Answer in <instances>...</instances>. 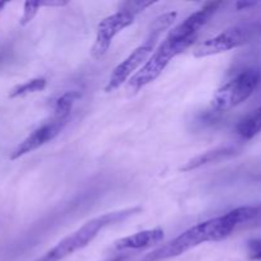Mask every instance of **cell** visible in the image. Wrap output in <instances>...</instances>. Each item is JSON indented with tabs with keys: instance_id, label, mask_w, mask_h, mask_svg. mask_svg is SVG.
<instances>
[{
	"instance_id": "7c38bea8",
	"label": "cell",
	"mask_w": 261,
	"mask_h": 261,
	"mask_svg": "<svg viewBox=\"0 0 261 261\" xmlns=\"http://www.w3.org/2000/svg\"><path fill=\"white\" fill-rule=\"evenodd\" d=\"M79 98V93L75 91L65 92L54 101L53 103V116L60 117V119H69L74 102Z\"/></svg>"
},
{
	"instance_id": "30bf717a",
	"label": "cell",
	"mask_w": 261,
	"mask_h": 261,
	"mask_svg": "<svg viewBox=\"0 0 261 261\" xmlns=\"http://www.w3.org/2000/svg\"><path fill=\"white\" fill-rule=\"evenodd\" d=\"M234 154V148L233 147H219L216 149L208 150L201 154L196 155V157L191 158L190 161L185 163L180 171L182 172H190V171L198 170V168L203 167V166L211 165V163L221 162V161L226 160V158L231 157Z\"/></svg>"
},
{
	"instance_id": "6da1fadb",
	"label": "cell",
	"mask_w": 261,
	"mask_h": 261,
	"mask_svg": "<svg viewBox=\"0 0 261 261\" xmlns=\"http://www.w3.org/2000/svg\"><path fill=\"white\" fill-rule=\"evenodd\" d=\"M259 212L256 206H240L232 209L222 216L211 218L201 223L195 224L178 234L176 239L168 244L158 247L154 251L148 254L143 261H162L177 257L185 252L206 244V242H217L226 240L231 236L239 224L245 223L254 218Z\"/></svg>"
},
{
	"instance_id": "52a82bcc",
	"label": "cell",
	"mask_w": 261,
	"mask_h": 261,
	"mask_svg": "<svg viewBox=\"0 0 261 261\" xmlns=\"http://www.w3.org/2000/svg\"><path fill=\"white\" fill-rule=\"evenodd\" d=\"M251 31L246 27H231L214 37L198 43L193 48V55L198 59L219 55L222 53L234 50L249 42Z\"/></svg>"
},
{
	"instance_id": "ba28073f",
	"label": "cell",
	"mask_w": 261,
	"mask_h": 261,
	"mask_svg": "<svg viewBox=\"0 0 261 261\" xmlns=\"http://www.w3.org/2000/svg\"><path fill=\"white\" fill-rule=\"evenodd\" d=\"M66 124H68V119H60V117L53 116L50 120L36 127L27 138H24L12 150L9 158L12 161L19 160L23 155L32 153L33 150H37L38 148L43 147L45 144L50 143L51 140L55 139L60 134L61 130L65 127Z\"/></svg>"
},
{
	"instance_id": "7a4b0ae2",
	"label": "cell",
	"mask_w": 261,
	"mask_h": 261,
	"mask_svg": "<svg viewBox=\"0 0 261 261\" xmlns=\"http://www.w3.org/2000/svg\"><path fill=\"white\" fill-rule=\"evenodd\" d=\"M142 209L139 206H133V208L122 209V211L111 212V213H105L102 216L92 218L91 221L86 222L82 227H79L73 233L68 234L65 239L55 245L53 249L38 257L36 261H61L66 259L70 255L75 254L79 250L88 246L101 231L114 224L120 223L125 221L129 217L138 214Z\"/></svg>"
},
{
	"instance_id": "277c9868",
	"label": "cell",
	"mask_w": 261,
	"mask_h": 261,
	"mask_svg": "<svg viewBox=\"0 0 261 261\" xmlns=\"http://www.w3.org/2000/svg\"><path fill=\"white\" fill-rule=\"evenodd\" d=\"M195 41L186 40V38L178 37L173 35L172 32H168L165 40L162 41L160 46L155 48L154 53L152 54L147 63L140 68L139 71H137L134 76L127 82V91L130 93H137L140 89L147 87L152 82H154L161 74L165 71L168 64L193 46Z\"/></svg>"
},
{
	"instance_id": "5b68a950",
	"label": "cell",
	"mask_w": 261,
	"mask_h": 261,
	"mask_svg": "<svg viewBox=\"0 0 261 261\" xmlns=\"http://www.w3.org/2000/svg\"><path fill=\"white\" fill-rule=\"evenodd\" d=\"M261 81L259 69H246L217 89L212 106L217 111H228L244 103L251 97Z\"/></svg>"
},
{
	"instance_id": "9a60e30c",
	"label": "cell",
	"mask_w": 261,
	"mask_h": 261,
	"mask_svg": "<svg viewBox=\"0 0 261 261\" xmlns=\"http://www.w3.org/2000/svg\"><path fill=\"white\" fill-rule=\"evenodd\" d=\"M153 4H155V2H147V0H137V2H125L122 3L121 5H120V8H122V9H126L129 10L130 13H133V14L137 17L139 13L144 12L147 8L152 7Z\"/></svg>"
},
{
	"instance_id": "e0dca14e",
	"label": "cell",
	"mask_w": 261,
	"mask_h": 261,
	"mask_svg": "<svg viewBox=\"0 0 261 261\" xmlns=\"http://www.w3.org/2000/svg\"><path fill=\"white\" fill-rule=\"evenodd\" d=\"M252 5H255V3H246V2L237 3V8H239V9H245V8L252 7Z\"/></svg>"
},
{
	"instance_id": "ac0fdd59",
	"label": "cell",
	"mask_w": 261,
	"mask_h": 261,
	"mask_svg": "<svg viewBox=\"0 0 261 261\" xmlns=\"http://www.w3.org/2000/svg\"><path fill=\"white\" fill-rule=\"evenodd\" d=\"M5 5H7V3L4 2H0V10H3L5 8Z\"/></svg>"
},
{
	"instance_id": "4fadbf2b",
	"label": "cell",
	"mask_w": 261,
	"mask_h": 261,
	"mask_svg": "<svg viewBox=\"0 0 261 261\" xmlns=\"http://www.w3.org/2000/svg\"><path fill=\"white\" fill-rule=\"evenodd\" d=\"M46 86H47V81L45 78H32L10 89L9 98H19V97L27 96V94L41 92L46 88Z\"/></svg>"
},
{
	"instance_id": "5bb4252c",
	"label": "cell",
	"mask_w": 261,
	"mask_h": 261,
	"mask_svg": "<svg viewBox=\"0 0 261 261\" xmlns=\"http://www.w3.org/2000/svg\"><path fill=\"white\" fill-rule=\"evenodd\" d=\"M41 7H42V2H25L23 5V14L19 19L20 25H25L32 22Z\"/></svg>"
},
{
	"instance_id": "8992f818",
	"label": "cell",
	"mask_w": 261,
	"mask_h": 261,
	"mask_svg": "<svg viewBox=\"0 0 261 261\" xmlns=\"http://www.w3.org/2000/svg\"><path fill=\"white\" fill-rule=\"evenodd\" d=\"M134 20L135 15L130 13L129 10L122 9V8H119L116 12L103 18L97 27L96 40H94L91 50L92 56L97 60L103 58L109 51L114 38L120 32L130 27L134 23Z\"/></svg>"
},
{
	"instance_id": "9c48e42d",
	"label": "cell",
	"mask_w": 261,
	"mask_h": 261,
	"mask_svg": "<svg viewBox=\"0 0 261 261\" xmlns=\"http://www.w3.org/2000/svg\"><path fill=\"white\" fill-rule=\"evenodd\" d=\"M165 239V232L161 228L145 229L137 232L126 237L117 240L114 244L115 249L120 251H129V250H144L157 246Z\"/></svg>"
},
{
	"instance_id": "8fae6325",
	"label": "cell",
	"mask_w": 261,
	"mask_h": 261,
	"mask_svg": "<svg viewBox=\"0 0 261 261\" xmlns=\"http://www.w3.org/2000/svg\"><path fill=\"white\" fill-rule=\"evenodd\" d=\"M236 132L245 140L252 139L261 133V107L242 119L237 125Z\"/></svg>"
},
{
	"instance_id": "d6986e66",
	"label": "cell",
	"mask_w": 261,
	"mask_h": 261,
	"mask_svg": "<svg viewBox=\"0 0 261 261\" xmlns=\"http://www.w3.org/2000/svg\"><path fill=\"white\" fill-rule=\"evenodd\" d=\"M111 261H116V260H111Z\"/></svg>"
},
{
	"instance_id": "3957f363",
	"label": "cell",
	"mask_w": 261,
	"mask_h": 261,
	"mask_svg": "<svg viewBox=\"0 0 261 261\" xmlns=\"http://www.w3.org/2000/svg\"><path fill=\"white\" fill-rule=\"evenodd\" d=\"M176 18H177V13L170 12L160 15L153 20L149 33H148L144 42L140 43L121 63L115 66L106 86H105L106 93H112L116 89H119L122 84L129 82L137 74V71L140 70V68L147 63L148 59L155 51V46H157L161 35L173 24Z\"/></svg>"
},
{
	"instance_id": "2e32d148",
	"label": "cell",
	"mask_w": 261,
	"mask_h": 261,
	"mask_svg": "<svg viewBox=\"0 0 261 261\" xmlns=\"http://www.w3.org/2000/svg\"><path fill=\"white\" fill-rule=\"evenodd\" d=\"M247 255L250 260L261 261V239L250 240L247 242Z\"/></svg>"
}]
</instances>
